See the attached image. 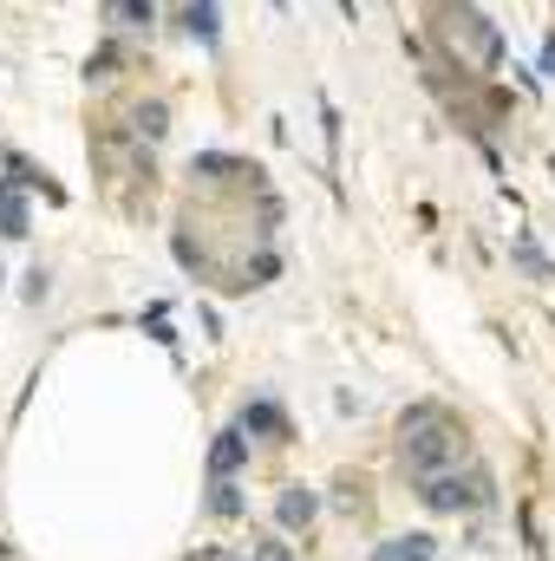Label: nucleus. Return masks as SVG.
I'll list each match as a JSON object with an SVG mask.
<instances>
[{"instance_id": "obj_4", "label": "nucleus", "mask_w": 555, "mask_h": 561, "mask_svg": "<svg viewBox=\"0 0 555 561\" xmlns=\"http://www.w3.org/2000/svg\"><path fill=\"white\" fill-rule=\"evenodd\" d=\"M242 470V437L236 431H223L216 437V450H209V477H236Z\"/></svg>"}, {"instance_id": "obj_3", "label": "nucleus", "mask_w": 555, "mask_h": 561, "mask_svg": "<svg viewBox=\"0 0 555 561\" xmlns=\"http://www.w3.org/2000/svg\"><path fill=\"white\" fill-rule=\"evenodd\" d=\"M373 561H438V542L431 536H399V542H386Z\"/></svg>"}, {"instance_id": "obj_1", "label": "nucleus", "mask_w": 555, "mask_h": 561, "mask_svg": "<svg viewBox=\"0 0 555 561\" xmlns=\"http://www.w3.org/2000/svg\"><path fill=\"white\" fill-rule=\"evenodd\" d=\"M457 450H464V424L451 419V412H438V405H418L399 419V463L418 477H438V470H451L457 463Z\"/></svg>"}, {"instance_id": "obj_10", "label": "nucleus", "mask_w": 555, "mask_h": 561, "mask_svg": "<svg viewBox=\"0 0 555 561\" xmlns=\"http://www.w3.org/2000/svg\"><path fill=\"white\" fill-rule=\"evenodd\" d=\"M209 510H216V516H236V510H242V496H236V483H229V477H216V496H209Z\"/></svg>"}, {"instance_id": "obj_9", "label": "nucleus", "mask_w": 555, "mask_h": 561, "mask_svg": "<svg viewBox=\"0 0 555 561\" xmlns=\"http://www.w3.org/2000/svg\"><path fill=\"white\" fill-rule=\"evenodd\" d=\"M118 26H150V0H112Z\"/></svg>"}, {"instance_id": "obj_2", "label": "nucleus", "mask_w": 555, "mask_h": 561, "mask_svg": "<svg viewBox=\"0 0 555 561\" xmlns=\"http://www.w3.org/2000/svg\"><path fill=\"white\" fill-rule=\"evenodd\" d=\"M418 503H424V510H444V516H457V510H484V503H490V470L471 463V470L418 477Z\"/></svg>"}, {"instance_id": "obj_5", "label": "nucleus", "mask_w": 555, "mask_h": 561, "mask_svg": "<svg viewBox=\"0 0 555 561\" xmlns=\"http://www.w3.org/2000/svg\"><path fill=\"white\" fill-rule=\"evenodd\" d=\"M314 510H320V503H314L307 490H287V496H281V529H307Z\"/></svg>"}, {"instance_id": "obj_8", "label": "nucleus", "mask_w": 555, "mask_h": 561, "mask_svg": "<svg viewBox=\"0 0 555 561\" xmlns=\"http://www.w3.org/2000/svg\"><path fill=\"white\" fill-rule=\"evenodd\" d=\"M242 424H249V431H269V437H281V431H287V419H281L275 405H249V419H242Z\"/></svg>"}, {"instance_id": "obj_12", "label": "nucleus", "mask_w": 555, "mask_h": 561, "mask_svg": "<svg viewBox=\"0 0 555 561\" xmlns=\"http://www.w3.org/2000/svg\"><path fill=\"white\" fill-rule=\"evenodd\" d=\"M543 66H550V72H555V39H550V46H543Z\"/></svg>"}, {"instance_id": "obj_6", "label": "nucleus", "mask_w": 555, "mask_h": 561, "mask_svg": "<svg viewBox=\"0 0 555 561\" xmlns=\"http://www.w3.org/2000/svg\"><path fill=\"white\" fill-rule=\"evenodd\" d=\"M0 236H26V203L13 183H0Z\"/></svg>"}, {"instance_id": "obj_11", "label": "nucleus", "mask_w": 555, "mask_h": 561, "mask_svg": "<svg viewBox=\"0 0 555 561\" xmlns=\"http://www.w3.org/2000/svg\"><path fill=\"white\" fill-rule=\"evenodd\" d=\"M256 561H287V549H281V542H262V549H256Z\"/></svg>"}, {"instance_id": "obj_7", "label": "nucleus", "mask_w": 555, "mask_h": 561, "mask_svg": "<svg viewBox=\"0 0 555 561\" xmlns=\"http://www.w3.org/2000/svg\"><path fill=\"white\" fill-rule=\"evenodd\" d=\"M190 33L203 46H216V0H190Z\"/></svg>"}]
</instances>
